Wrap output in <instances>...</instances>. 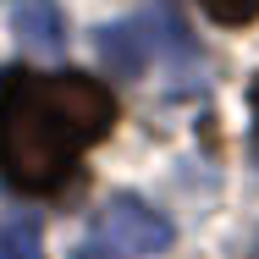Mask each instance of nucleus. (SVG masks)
<instances>
[{
	"label": "nucleus",
	"instance_id": "423d86ee",
	"mask_svg": "<svg viewBox=\"0 0 259 259\" xmlns=\"http://www.w3.org/2000/svg\"><path fill=\"white\" fill-rule=\"evenodd\" d=\"M199 11L221 28H248L259 17V0H199Z\"/></svg>",
	"mask_w": 259,
	"mask_h": 259
},
{
	"label": "nucleus",
	"instance_id": "7ed1b4c3",
	"mask_svg": "<svg viewBox=\"0 0 259 259\" xmlns=\"http://www.w3.org/2000/svg\"><path fill=\"white\" fill-rule=\"evenodd\" d=\"M94 45H100V61L116 72V77H144L149 72V61H155V39H149V28L144 22H105L100 33H94Z\"/></svg>",
	"mask_w": 259,
	"mask_h": 259
},
{
	"label": "nucleus",
	"instance_id": "6e6552de",
	"mask_svg": "<svg viewBox=\"0 0 259 259\" xmlns=\"http://www.w3.org/2000/svg\"><path fill=\"white\" fill-rule=\"evenodd\" d=\"M248 110H254V133H259V77L248 83Z\"/></svg>",
	"mask_w": 259,
	"mask_h": 259
},
{
	"label": "nucleus",
	"instance_id": "f257e3e1",
	"mask_svg": "<svg viewBox=\"0 0 259 259\" xmlns=\"http://www.w3.org/2000/svg\"><path fill=\"white\" fill-rule=\"evenodd\" d=\"M116 127V100L83 72L0 77V177L22 193H61L83 149Z\"/></svg>",
	"mask_w": 259,
	"mask_h": 259
},
{
	"label": "nucleus",
	"instance_id": "20e7f679",
	"mask_svg": "<svg viewBox=\"0 0 259 259\" xmlns=\"http://www.w3.org/2000/svg\"><path fill=\"white\" fill-rule=\"evenodd\" d=\"M11 28L33 50H61L66 45V11L55 0H11Z\"/></svg>",
	"mask_w": 259,
	"mask_h": 259
},
{
	"label": "nucleus",
	"instance_id": "0eeeda50",
	"mask_svg": "<svg viewBox=\"0 0 259 259\" xmlns=\"http://www.w3.org/2000/svg\"><path fill=\"white\" fill-rule=\"evenodd\" d=\"M72 259H116V254H110V248H100V243H94V248H77V254H72Z\"/></svg>",
	"mask_w": 259,
	"mask_h": 259
},
{
	"label": "nucleus",
	"instance_id": "39448f33",
	"mask_svg": "<svg viewBox=\"0 0 259 259\" xmlns=\"http://www.w3.org/2000/svg\"><path fill=\"white\" fill-rule=\"evenodd\" d=\"M0 259H39V226L33 221H6L0 226Z\"/></svg>",
	"mask_w": 259,
	"mask_h": 259
},
{
	"label": "nucleus",
	"instance_id": "f03ea898",
	"mask_svg": "<svg viewBox=\"0 0 259 259\" xmlns=\"http://www.w3.org/2000/svg\"><path fill=\"white\" fill-rule=\"evenodd\" d=\"M94 232H100V248H110L116 259H155L177 243L171 221L160 215L155 204L133 199V193H116L105 199L100 215H94Z\"/></svg>",
	"mask_w": 259,
	"mask_h": 259
}]
</instances>
